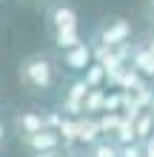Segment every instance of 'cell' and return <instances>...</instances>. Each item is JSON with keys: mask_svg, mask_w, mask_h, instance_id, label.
<instances>
[{"mask_svg": "<svg viewBox=\"0 0 154 157\" xmlns=\"http://www.w3.org/2000/svg\"><path fill=\"white\" fill-rule=\"evenodd\" d=\"M46 26L51 32V40L57 49L69 52L77 43H83L80 37V14L69 0H51L46 9Z\"/></svg>", "mask_w": 154, "mask_h": 157, "instance_id": "1", "label": "cell"}, {"mask_svg": "<svg viewBox=\"0 0 154 157\" xmlns=\"http://www.w3.org/2000/svg\"><path fill=\"white\" fill-rule=\"evenodd\" d=\"M17 77H20L23 89L34 91V94H46V91L54 89L57 83V63H54L49 54H26L17 66Z\"/></svg>", "mask_w": 154, "mask_h": 157, "instance_id": "2", "label": "cell"}, {"mask_svg": "<svg viewBox=\"0 0 154 157\" xmlns=\"http://www.w3.org/2000/svg\"><path fill=\"white\" fill-rule=\"evenodd\" d=\"M94 40L100 46H106V49H123V46H129V40H131V23L126 20V17H111V20H106L100 29H97Z\"/></svg>", "mask_w": 154, "mask_h": 157, "instance_id": "3", "label": "cell"}, {"mask_svg": "<svg viewBox=\"0 0 154 157\" xmlns=\"http://www.w3.org/2000/svg\"><path fill=\"white\" fill-rule=\"evenodd\" d=\"M88 91H92V89L86 86V80H83V77H77V80H71V83H69L66 97H63L66 117H83V103H86V94H88Z\"/></svg>", "mask_w": 154, "mask_h": 157, "instance_id": "4", "label": "cell"}, {"mask_svg": "<svg viewBox=\"0 0 154 157\" xmlns=\"http://www.w3.org/2000/svg\"><path fill=\"white\" fill-rule=\"evenodd\" d=\"M23 146L29 149L32 154H57L60 151V134L51 132V128H43L40 134H32V137H23Z\"/></svg>", "mask_w": 154, "mask_h": 157, "instance_id": "5", "label": "cell"}, {"mask_svg": "<svg viewBox=\"0 0 154 157\" xmlns=\"http://www.w3.org/2000/svg\"><path fill=\"white\" fill-rule=\"evenodd\" d=\"M129 66L137 71L140 77H154V54L146 49L143 43H131L129 46Z\"/></svg>", "mask_w": 154, "mask_h": 157, "instance_id": "6", "label": "cell"}, {"mask_svg": "<svg viewBox=\"0 0 154 157\" xmlns=\"http://www.w3.org/2000/svg\"><path fill=\"white\" fill-rule=\"evenodd\" d=\"M63 63H66V69L71 71H86L88 66L94 63V49H92V43H77L74 49H69V52H63Z\"/></svg>", "mask_w": 154, "mask_h": 157, "instance_id": "7", "label": "cell"}, {"mask_svg": "<svg viewBox=\"0 0 154 157\" xmlns=\"http://www.w3.org/2000/svg\"><path fill=\"white\" fill-rule=\"evenodd\" d=\"M14 128L17 134L23 137H32V134H40L43 128H46V123H43V112H34V109H26V112L14 114Z\"/></svg>", "mask_w": 154, "mask_h": 157, "instance_id": "8", "label": "cell"}, {"mask_svg": "<svg viewBox=\"0 0 154 157\" xmlns=\"http://www.w3.org/2000/svg\"><path fill=\"white\" fill-rule=\"evenodd\" d=\"M100 120L92 117V114H83V117H77V143H86L88 149L100 140Z\"/></svg>", "mask_w": 154, "mask_h": 157, "instance_id": "9", "label": "cell"}, {"mask_svg": "<svg viewBox=\"0 0 154 157\" xmlns=\"http://www.w3.org/2000/svg\"><path fill=\"white\" fill-rule=\"evenodd\" d=\"M134 134H137V143H146L154 134V114L151 112H140L134 117Z\"/></svg>", "mask_w": 154, "mask_h": 157, "instance_id": "10", "label": "cell"}, {"mask_svg": "<svg viewBox=\"0 0 154 157\" xmlns=\"http://www.w3.org/2000/svg\"><path fill=\"white\" fill-rule=\"evenodd\" d=\"M103 109H106V91H103V89H92V91L86 94L83 114H92V117H97V114H103Z\"/></svg>", "mask_w": 154, "mask_h": 157, "instance_id": "11", "label": "cell"}, {"mask_svg": "<svg viewBox=\"0 0 154 157\" xmlns=\"http://www.w3.org/2000/svg\"><path fill=\"white\" fill-rule=\"evenodd\" d=\"M108 140H114L117 146H131V143H137V134H134V120L131 117H123V123H120V128L114 132V137H108Z\"/></svg>", "mask_w": 154, "mask_h": 157, "instance_id": "12", "label": "cell"}, {"mask_svg": "<svg viewBox=\"0 0 154 157\" xmlns=\"http://www.w3.org/2000/svg\"><path fill=\"white\" fill-rule=\"evenodd\" d=\"M57 134H60V140H63V149H71V146L77 143V117H63Z\"/></svg>", "mask_w": 154, "mask_h": 157, "instance_id": "13", "label": "cell"}, {"mask_svg": "<svg viewBox=\"0 0 154 157\" xmlns=\"http://www.w3.org/2000/svg\"><path fill=\"white\" fill-rule=\"evenodd\" d=\"M83 80H86L88 89H100L103 83H106V69H103V63H92V66L83 71Z\"/></svg>", "mask_w": 154, "mask_h": 157, "instance_id": "14", "label": "cell"}, {"mask_svg": "<svg viewBox=\"0 0 154 157\" xmlns=\"http://www.w3.org/2000/svg\"><path fill=\"white\" fill-rule=\"evenodd\" d=\"M97 120H100V132L108 134V137H114V132H117L120 123H123V114H120V112H103Z\"/></svg>", "mask_w": 154, "mask_h": 157, "instance_id": "15", "label": "cell"}, {"mask_svg": "<svg viewBox=\"0 0 154 157\" xmlns=\"http://www.w3.org/2000/svg\"><path fill=\"white\" fill-rule=\"evenodd\" d=\"M88 157H120V146L114 140H97L88 149Z\"/></svg>", "mask_w": 154, "mask_h": 157, "instance_id": "16", "label": "cell"}, {"mask_svg": "<svg viewBox=\"0 0 154 157\" xmlns=\"http://www.w3.org/2000/svg\"><path fill=\"white\" fill-rule=\"evenodd\" d=\"M103 112H120L123 114V91H106V109Z\"/></svg>", "mask_w": 154, "mask_h": 157, "instance_id": "17", "label": "cell"}, {"mask_svg": "<svg viewBox=\"0 0 154 157\" xmlns=\"http://www.w3.org/2000/svg\"><path fill=\"white\" fill-rule=\"evenodd\" d=\"M120 157H146V149H143V143H131L120 149Z\"/></svg>", "mask_w": 154, "mask_h": 157, "instance_id": "18", "label": "cell"}, {"mask_svg": "<svg viewBox=\"0 0 154 157\" xmlns=\"http://www.w3.org/2000/svg\"><path fill=\"white\" fill-rule=\"evenodd\" d=\"M143 46H146V49H148V52L154 54V32H148L146 37H143Z\"/></svg>", "mask_w": 154, "mask_h": 157, "instance_id": "19", "label": "cell"}, {"mask_svg": "<svg viewBox=\"0 0 154 157\" xmlns=\"http://www.w3.org/2000/svg\"><path fill=\"white\" fill-rule=\"evenodd\" d=\"M143 149H146V157H154V134L148 137L146 143H143Z\"/></svg>", "mask_w": 154, "mask_h": 157, "instance_id": "20", "label": "cell"}, {"mask_svg": "<svg viewBox=\"0 0 154 157\" xmlns=\"http://www.w3.org/2000/svg\"><path fill=\"white\" fill-rule=\"evenodd\" d=\"M146 14H148V20H151V26H154V0H148V3H146Z\"/></svg>", "mask_w": 154, "mask_h": 157, "instance_id": "21", "label": "cell"}, {"mask_svg": "<svg viewBox=\"0 0 154 157\" xmlns=\"http://www.w3.org/2000/svg\"><path fill=\"white\" fill-rule=\"evenodd\" d=\"M3 140H6V126L0 123V143H3Z\"/></svg>", "mask_w": 154, "mask_h": 157, "instance_id": "22", "label": "cell"}, {"mask_svg": "<svg viewBox=\"0 0 154 157\" xmlns=\"http://www.w3.org/2000/svg\"><path fill=\"white\" fill-rule=\"evenodd\" d=\"M34 157H60V151L57 154H34Z\"/></svg>", "mask_w": 154, "mask_h": 157, "instance_id": "23", "label": "cell"}, {"mask_svg": "<svg viewBox=\"0 0 154 157\" xmlns=\"http://www.w3.org/2000/svg\"><path fill=\"white\" fill-rule=\"evenodd\" d=\"M148 112H151V114H154V100H151V106H148Z\"/></svg>", "mask_w": 154, "mask_h": 157, "instance_id": "24", "label": "cell"}, {"mask_svg": "<svg viewBox=\"0 0 154 157\" xmlns=\"http://www.w3.org/2000/svg\"><path fill=\"white\" fill-rule=\"evenodd\" d=\"M69 157H77V154H69Z\"/></svg>", "mask_w": 154, "mask_h": 157, "instance_id": "25", "label": "cell"}]
</instances>
